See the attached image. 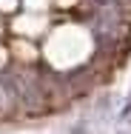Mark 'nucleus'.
Listing matches in <instances>:
<instances>
[{
    "instance_id": "nucleus-4",
    "label": "nucleus",
    "mask_w": 131,
    "mask_h": 134,
    "mask_svg": "<svg viewBox=\"0 0 131 134\" xmlns=\"http://www.w3.org/2000/svg\"><path fill=\"white\" fill-rule=\"evenodd\" d=\"M117 134H128V131H117Z\"/></svg>"
},
{
    "instance_id": "nucleus-1",
    "label": "nucleus",
    "mask_w": 131,
    "mask_h": 134,
    "mask_svg": "<svg viewBox=\"0 0 131 134\" xmlns=\"http://www.w3.org/2000/svg\"><path fill=\"white\" fill-rule=\"evenodd\" d=\"M91 131H94L91 117H80V120H74V123L66 129V134H91Z\"/></svg>"
},
{
    "instance_id": "nucleus-3",
    "label": "nucleus",
    "mask_w": 131,
    "mask_h": 134,
    "mask_svg": "<svg viewBox=\"0 0 131 134\" xmlns=\"http://www.w3.org/2000/svg\"><path fill=\"white\" fill-rule=\"evenodd\" d=\"M117 120L120 123H126V120H131V94H128V100L120 106V111H117Z\"/></svg>"
},
{
    "instance_id": "nucleus-2",
    "label": "nucleus",
    "mask_w": 131,
    "mask_h": 134,
    "mask_svg": "<svg viewBox=\"0 0 131 134\" xmlns=\"http://www.w3.org/2000/svg\"><path fill=\"white\" fill-rule=\"evenodd\" d=\"M111 103H114V94H111V91H103V94H97V100H94V111H97V114H108V111H111Z\"/></svg>"
}]
</instances>
